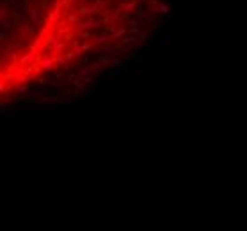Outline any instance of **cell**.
I'll return each instance as SVG.
<instances>
[{"mask_svg": "<svg viewBox=\"0 0 247 231\" xmlns=\"http://www.w3.org/2000/svg\"><path fill=\"white\" fill-rule=\"evenodd\" d=\"M130 73H132L130 68L121 66V68H117V69H114V71H107L105 75H112V77H116V75H130Z\"/></svg>", "mask_w": 247, "mask_h": 231, "instance_id": "obj_3", "label": "cell"}, {"mask_svg": "<svg viewBox=\"0 0 247 231\" xmlns=\"http://www.w3.org/2000/svg\"><path fill=\"white\" fill-rule=\"evenodd\" d=\"M171 43H172V39H171V28H167V30L164 32V36L160 38V44L167 48V46H171Z\"/></svg>", "mask_w": 247, "mask_h": 231, "instance_id": "obj_5", "label": "cell"}, {"mask_svg": "<svg viewBox=\"0 0 247 231\" xmlns=\"http://www.w3.org/2000/svg\"><path fill=\"white\" fill-rule=\"evenodd\" d=\"M43 68H44V71H50V69L54 68V62H52V61H44L43 62Z\"/></svg>", "mask_w": 247, "mask_h": 231, "instance_id": "obj_8", "label": "cell"}, {"mask_svg": "<svg viewBox=\"0 0 247 231\" xmlns=\"http://www.w3.org/2000/svg\"><path fill=\"white\" fill-rule=\"evenodd\" d=\"M100 100L94 96V93H87L85 94V103H98Z\"/></svg>", "mask_w": 247, "mask_h": 231, "instance_id": "obj_7", "label": "cell"}, {"mask_svg": "<svg viewBox=\"0 0 247 231\" xmlns=\"http://www.w3.org/2000/svg\"><path fill=\"white\" fill-rule=\"evenodd\" d=\"M133 7H135V2H132V4H126V6L123 7V9H126V11H132Z\"/></svg>", "mask_w": 247, "mask_h": 231, "instance_id": "obj_12", "label": "cell"}, {"mask_svg": "<svg viewBox=\"0 0 247 231\" xmlns=\"http://www.w3.org/2000/svg\"><path fill=\"white\" fill-rule=\"evenodd\" d=\"M16 82H18V84H23V82H25V77H18Z\"/></svg>", "mask_w": 247, "mask_h": 231, "instance_id": "obj_15", "label": "cell"}, {"mask_svg": "<svg viewBox=\"0 0 247 231\" xmlns=\"http://www.w3.org/2000/svg\"><path fill=\"white\" fill-rule=\"evenodd\" d=\"M96 27H100V22H93V20H89L84 25H80V28H96Z\"/></svg>", "mask_w": 247, "mask_h": 231, "instance_id": "obj_6", "label": "cell"}, {"mask_svg": "<svg viewBox=\"0 0 247 231\" xmlns=\"http://www.w3.org/2000/svg\"><path fill=\"white\" fill-rule=\"evenodd\" d=\"M2 23H4V25H2L4 28H9V22H7V20H6L4 16H2Z\"/></svg>", "mask_w": 247, "mask_h": 231, "instance_id": "obj_13", "label": "cell"}, {"mask_svg": "<svg viewBox=\"0 0 247 231\" xmlns=\"http://www.w3.org/2000/svg\"><path fill=\"white\" fill-rule=\"evenodd\" d=\"M27 96L30 100H41V98H44V96H43V87H41V89H30V91L27 93ZM44 100H46V98H44Z\"/></svg>", "mask_w": 247, "mask_h": 231, "instance_id": "obj_4", "label": "cell"}, {"mask_svg": "<svg viewBox=\"0 0 247 231\" xmlns=\"http://www.w3.org/2000/svg\"><path fill=\"white\" fill-rule=\"evenodd\" d=\"M62 107H68V105H32L30 109L32 110H59V109H62Z\"/></svg>", "mask_w": 247, "mask_h": 231, "instance_id": "obj_2", "label": "cell"}, {"mask_svg": "<svg viewBox=\"0 0 247 231\" xmlns=\"http://www.w3.org/2000/svg\"><path fill=\"white\" fill-rule=\"evenodd\" d=\"M109 39V36H101V38H94V43H105Z\"/></svg>", "mask_w": 247, "mask_h": 231, "instance_id": "obj_10", "label": "cell"}, {"mask_svg": "<svg viewBox=\"0 0 247 231\" xmlns=\"http://www.w3.org/2000/svg\"><path fill=\"white\" fill-rule=\"evenodd\" d=\"M125 34V28H121V30H117V32L112 34V38H119V36H123Z\"/></svg>", "mask_w": 247, "mask_h": 231, "instance_id": "obj_11", "label": "cell"}, {"mask_svg": "<svg viewBox=\"0 0 247 231\" xmlns=\"http://www.w3.org/2000/svg\"><path fill=\"white\" fill-rule=\"evenodd\" d=\"M93 59H94V61H98V62L110 61V59H114V48H105L101 54H94Z\"/></svg>", "mask_w": 247, "mask_h": 231, "instance_id": "obj_1", "label": "cell"}, {"mask_svg": "<svg viewBox=\"0 0 247 231\" xmlns=\"http://www.w3.org/2000/svg\"><path fill=\"white\" fill-rule=\"evenodd\" d=\"M18 93H28V91H27V87H22V85H20V87H18Z\"/></svg>", "mask_w": 247, "mask_h": 231, "instance_id": "obj_14", "label": "cell"}, {"mask_svg": "<svg viewBox=\"0 0 247 231\" xmlns=\"http://www.w3.org/2000/svg\"><path fill=\"white\" fill-rule=\"evenodd\" d=\"M158 11H160V13H164V14H165V13L169 11V7H167V4H160V6H158Z\"/></svg>", "mask_w": 247, "mask_h": 231, "instance_id": "obj_9", "label": "cell"}, {"mask_svg": "<svg viewBox=\"0 0 247 231\" xmlns=\"http://www.w3.org/2000/svg\"><path fill=\"white\" fill-rule=\"evenodd\" d=\"M114 64H116V66H121V59H117V57H116V59H114Z\"/></svg>", "mask_w": 247, "mask_h": 231, "instance_id": "obj_16", "label": "cell"}, {"mask_svg": "<svg viewBox=\"0 0 247 231\" xmlns=\"http://www.w3.org/2000/svg\"><path fill=\"white\" fill-rule=\"evenodd\" d=\"M69 2H71V0H62V4H69Z\"/></svg>", "mask_w": 247, "mask_h": 231, "instance_id": "obj_17", "label": "cell"}]
</instances>
